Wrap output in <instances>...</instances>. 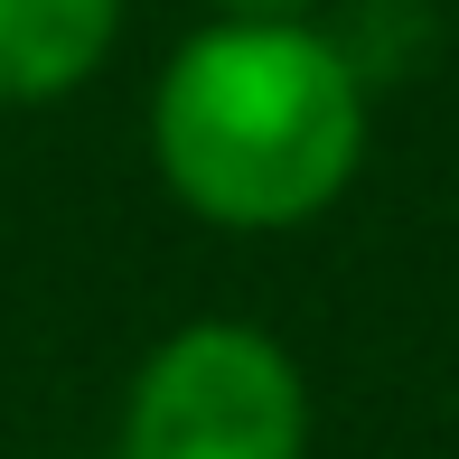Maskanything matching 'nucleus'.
<instances>
[{
	"instance_id": "obj_1",
	"label": "nucleus",
	"mask_w": 459,
	"mask_h": 459,
	"mask_svg": "<svg viewBox=\"0 0 459 459\" xmlns=\"http://www.w3.org/2000/svg\"><path fill=\"white\" fill-rule=\"evenodd\" d=\"M151 160L187 216L290 235L328 216L366 160V75L309 19H216L160 66Z\"/></svg>"
},
{
	"instance_id": "obj_2",
	"label": "nucleus",
	"mask_w": 459,
	"mask_h": 459,
	"mask_svg": "<svg viewBox=\"0 0 459 459\" xmlns=\"http://www.w3.org/2000/svg\"><path fill=\"white\" fill-rule=\"evenodd\" d=\"M113 459H309V385L281 338L197 319L141 357Z\"/></svg>"
},
{
	"instance_id": "obj_3",
	"label": "nucleus",
	"mask_w": 459,
	"mask_h": 459,
	"mask_svg": "<svg viewBox=\"0 0 459 459\" xmlns=\"http://www.w3.org/2000/svg\"><path fill=\"white\" fill-rule=\"evenodd\" d=\"M122 0H0V103H56L113 56Z\"/></svg>"
},
{
	"instance_id": "obj_4",
	"label": "nucleus",
	"mask_w": 459,
	"mask_h": 459,
	"mask_svg": "<svg viewBox=\"0 0 459 459\" xmlns=\"http://www.w3.org/2000/svg\"><path fill=\"white\" fill-rule=\"evenodd\" d=\"M225 19H309V0H216Z\"/></svg>"
}]
</instances>
